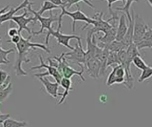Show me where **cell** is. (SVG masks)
<instances>
[{
	"mask_svg": "<svg viewBox=\"0 0 152 127\" xmlns=\"http://www.w3.org/2000/svg\"><path fill=\"white\" fill-rule=\"evenodd\" d=\"M79 2H84V3H86V4H88L92 9L94 8V5L89 0H64V7H65L66 10H67V9L70 8L73 4H78Z\"/></svg>",
	"mask_w": 152,
	"mask_h": 127,
	"instance_id": "24",
	"label": "cell"
},
{
	"mask_svg": "<svg viewBox=\"0 0 152 127\" xmlns=\"http://www.w3.org/2000/svg\"><path fill=\"white\" fill-rule=\"evenodd\" d=\"M9 78H10V76L8 75L7 72L3 71V70L0 69V87H1L4 83H5L6 80H7Z\"/></svg>",
	"mask_w": 152,
	"mask_h": 127,
	"instance_id": "29",
	"label": "cell"
},
{
	"mask_svg": "<svg viewBox=\"0 0 152 127\" xmlns=\"http://www.w3.org/2000/svg\"><path fill=\"white\" fill-rule=\"evenodd\" d=\"M0 40H1V36H0ZM14 52V50L13 49H9V50H4L3 48H1L0 46V58L4 60V61H7V62H10V60L7 58V56L11 53Z\"/></svg>",
	"mask_w": 152,
	"mask_h": 127,
	"instance_id": "28",
	"label": "cell"
},
{
	"mask_svg": "<svg viewBox=\"0 0 152 127\" xmlns=\"http://www.w3.org/2000/svg\"><path fill=\"white\" fill-rule=\"evenodd\" d=\"M126 80V71L122 65H118L112 67V71L110 73L106 85L108 87H111L114 84H122Z\"/></svg>",
	"mask_w": 152,
	"mask_h": 127,
	"instance_id": "11",
	"label": "cell"
},
{
	"mask_svg": "<svg viewBox=\"0 0 152 127\" xmlns=\"http://www.w3.org/2000/svg\"><path fill=\"white\" fill-rule=\"evenodd\" d=\"M132 14L134 16V43L136 45L139 42H141L145 35V34L148 32V30L151 28L147 23L143 20V19L134 12V11H132Z\"/></svg>",
	"mask_w": 152,
	"mask_h": 127,
	"instance_id": "5",
	"label": "cell"
},
{
	"mask_svg": "<svg viewBox=\"0 0 152 127\" xmlns=\"http://www.w3.org/2000/svg\"><path fill=\"white\" fill-rule=\"evenodd\" d=\"M9 63H10V62L4 61V60H3V59L0 58V65H7V64H9Z\"/></svg>",
	"mask_w": 152,
	"mask_h": 127,
	"instance_id": "35",
	"label": "cell"
},
{
	"mask_svg": "<svg viewBox=\"0 0 152 127\" xmlns=\"http://www.w3.org/2000/svg\"><path fill=\"white\" fill-rule=\"evenodd\" d=\"M60 85L64 88V92H63V94L61 95V100L57 103V105H61V104H62V103L65 102L66 98L69 96V92L72 90V82H71V80H70V79L62 78V80H61V81Z\"/></svg>",
	"mask_w": 152,
	"mask_h": 127,
	"instance_id": "16",
	"label": "cell"
},
{
	"mask_svg": "<svg viewBox=\"0 0 152 127\" xmlns=\"http://www.w3.org/2000/svg\"><path fill=\"white\" fill-rule=\"evenodd\" d=\"M105 48H107L109 50L110 52H116L118 53V51H120L121 50L124 49H127L123 43L122 42H118V41H114L111 43H110L109 45H107Z\"/></svg>",
	"mask_w": 152,
	"mask_h": 127,
	"instance_id": "22",
	"label": "cell"
},
{
	"mask_svg": "<svg viewBox=\"0 0 152 127\" xmlns=\"http://www.w3.org/2000/svg\"><path fill=\"white\" fill-rule=\"evenodd\" d=\"M10 8H11V7H10V4H7L6 6H4L2 9H0V16H1L2 14L5 13L7 10H10Z\"/></svg>",
	"mask_w": 152,
	"mask_h": 127,
	"instance_id": "34",
	"label": "cell"
},
{
	"mask_svg": "<svg viewBox=\"0 0 152 127\" xmlns=\"http://www.w3.org/2000/svg\"><path fill=\"white\" fill-rule=\"evenodd\" d=\"M85 66L86 67L87 72L89 76L93 79H99L101 76V70H102V62L100 59L96 57H90L86 59Z\"/></svg>",
	"mask_w": 152,
	"mask_h": 127,
	"instance_id": "12",
	"label": "cell"
},
{
	"mask_svg": "<svg viewBox=\"0 0 152 127\" xmlns=\"http://www.w3.org/2000/svg\"><path fill=\"white\" fill-rule=\"evenodd\" d=\"M42 1H49L51 3H53V4L57 5V6H64V0H42Z\"/></svg>",
	"mask_w": 152,
	"mask_h": 127,
	"instance_id": "32",
	"label": "cell"
},
{
	"mask_svg": "<svg viewBox=\"0 0 152 127\" xmlns=\"http://www.w3.org/2000/svg\"><path fill=\"white\" fill-rule=\"evenodd\" d=\"M20 36H21V34L14 35L13 37H12V38H11V40L6 41V42H12V43H14V44L16 45V44L20 42Z\"/></svg>",
	"mask_w": 152,
	"mask_h": 127,
	"instance_id": "31",
	"label": "cell"
},
{
	"mask_svg": "<svg viewBox=\"0 0 152 127\" xmlns=\"http://www.w3.org/2000/svg\"><path fill=\"white\" fill-rule=\"evenodd\" d=\"M39 80H40V82L42 83V85H43V87L45 88V92L49 95H51L52 97H53V98H57L58 96H61V95L62 94H60L59 92H58V90H59V87H60V84L59 83H57V82H51L47 78H45V77H44V78H37Z\"/></svg>",
	"mask_w": 152,
	"mask_h": 127,
	"instance_id": "13",
	"label": "cell"
},
{
	"mask_svg": "<svg viewBox=\"0 0 152 127\" xmlns=\"http://www.w3.org/2000/svg\"><path fill=\"white\" fill-rule=\"evenodd\" d=\"M151 76H152V67L149 65L146 69H144V70H142V73H141L140 77L138 78V82L142 83V82H143V81H145V80H149Z\"/></svg>",
	"mask_w": 152,
	"mask_h": 127,
	"instance_id": "25",
	"label": "cell"
},
{
	"mask_svg": "<svg viewBox=\"0 0 152 127\" xmlns=\"http://www.w3.org/2000/svg\"><path fill=\"white\" fill-rule=\"evenodd\" d=\"M133 64L134 65V66L140 70H144L146 69L149 65L145 63V61L142 58V56H136L134 59H133Z\"/></svg>",
	"mask_w": 152,
	"mask_h": 127,
	"instance_id": "26",
	"label": "cell"
},
{
	"mask_svg": "<svg viewBox=\"0 0 152 127\" xmlns=\"http://www.w3.org/2000/svg\"><path fill=\"white\" fill-rule=\"evenodd\" d=\"M146 1H147V2L151 5V7H152V0H146Z\"/></svg>",
	"mask_w": 152,
	"mask_h": 127,
	"instance_id": "36",
	"label": "cell"
},
{
	"mask_svg": "<svg viewBox=\"0 0 152 127\" xmlns=\"http://www.w3.org/2000/svg\"><path fill=\"white\" fill-rule=\"evenodd\" d=\"M53 58L58 62L57 70L59 71V72L61 74V76L63 78L71 79L74 75H77L82 80V81L86 80V79H85V77L83 75L85 71H83V70L77 71V70L73 69L72 67H70L69 65L67 62V59L65 58V52H63L60 57H53Z\"/></svg>",
	"mask_w": 152,
	"mask_h": 127,
	"instance_id": "3",
	"label": "cell"
},
{
	"mask_svg": "<svg viewBox=\"0 0 152 127\" xmlns=\"http://www.w3.org/2000/svg\"><path fill=\"white\" fill-rule=\"evenodd\" d=\"M38 58H39V61H40V65H37V66H33L29 69V71H33V70H37V69H41V68H45L47 70V72H43V73H36L34 74V77H37V78H44V77H46V76H52L55 81L57 83H61V80H62V76L61 74L59 72V71L57 70V68L53 67V66H51L49 65H46L44 63V60H43V57L41 55L38 56Z\"/></svg>",
	"mask_w": 152,
	"mask_h": 127,
	"instance_id": "8",
	"label": "cell"
},
{
	"mask_svg": "<svg viewBox=\"0 0 152 127\" xmlns=\"http://www.w3.org/2000/svg\"><path fill=\"white\" fill-rule=\"evenodd\" d=\"M33 4H34V2H31V3L28 5L27 10H28V11H30V12L34 15V17H36V19L40 22L41 27H40V29H39L38 31H37V32H32V35H39V34H43V32L45 31V29H47V31L52 30V29H53V28H52V24H53L54 21H58L59 16H54L53 13V11H50V16L47 17V18H45V17L39 15V14L37 12V11H35V10L32 9V5H33Z\"/></svg>",
	"mask_w": 152,
	"mask_h": 127,
	"instance_id": "4",
	"label": "cell"
},
{
	"mask_svg": "<svg viewBox=\"0 0 152 127\" xmlns=\"http://www.w3.org/2000/svg\"><path fill=\"white\" fill-rule=\"evenodd\" d=\"M61 7L55 5V4H53V3H51V2H49V1H43V5L41 6V8H40L38 11H37V12L39 15L42 16V14H43L45 11H53V10H54V9H61Z\"/></svg>",
	"mask_w": 152,
	"mask_h": 127,
	"instance_id": "20",
	"label": "cell"
},
{
	"mask_svg": "<svg viewBox=\"0 0 152 127\" xmlns=\"http://www.w3.org/2000/svg\"><path fill=\"white\" fill-rule=\"evenodd\" d=\"M120 65L118 57V53L116 52H110L109 57H108V61H107V67L109 66H115Z\"/></svg>",
	"mask_w": 152,
	"mask_h": 127,
	"instance_id": "23",
	"label": "cell"
},
{
	"mask_svg": "<svg viewBox=\"0 0 152 127\" xmlns=\"http://www.w3.org/2000/svg\"><path fill=\"white\" fill-rule=\"evenodd\" d=\"M11 77L0 87V103L4 102L12 93V84L10 82Z\"/></svg>",
	"mask_w": 152,
	"mask_h": 127,
	"instance_id": "17",
	"label": "cell"
},
{
	"mask_svg": "<svg viewBox=\"0 0 152 127\" xmlns=\"http://www.w3.org/2000/svg\"><path fill=\"white\" fill-rule=\"evenodd\" d=\"M7 34H8V36L9 37H13L14 35H17V34H19V32H18V29L16 28V27H11L9 30H8V32H7Z\"/></svg>",
	"mask_w": 152,
	"mask_h": 127,
	"instance_id": "30",
	"label": "cell"
},
{
	"mask_svg": "<svg viewBox=\"0 0 152 127\" xmlns=\"http://www.w3.org/2000/svg\"><path fill=\"white\" fill-rule=\"evenodd\" d=\"M61 12L60 13L59 15V19H58V27L57 29L58 30H61V24H62V18L63 16H69L73 22H72V32H75L76 31V22L77 21H84L86 22V25L82 27V30H85L87 28V27H89L90 25H93L94 24V19L92 18H89L87 17L79 8L78 4H77V10L75 11H69L66 10V8L64 6H61Z\"/></svg>",
	"mask_w": 152,
	"mask_h": 127,
	"instance_id": "2",
	"label": "cell"
},
{
	"mask_svg": "<svg viewBox=\"0 0 152 127\" xmlns=\"http://www.w3.org/2000/svg\"><path fill=\"white\" fill-rule=\"evenodd\" d=\"M89 1L91 2L92 0H89ZM106 1L108 2V8H109L110 13V15H111V17L109 19V20H110V21H112V20L117 21L118 19V17L117 13L114 12V11L112 10V4L115 3V2H117V1H122L123 3H126V0H106Z\"/></svg>",
	"mask_w": 152,
	"mask_h": 127,
	"instance_id": "27",
	"label": "cell"
},
{
	"mask_svg": "<svg viewBox=\"0 0 152 127\" xmlns=\"http://www.w3.org/2000/svg\"><path fill=\"white\" fill-rule=\"evenodd\" d=\"M28 10L27 8L24 10V12L20 15V16H13L11 20H12L13 22H15L18 25V32L19 34H21V32L23 30H26L29 35L32 34V30L28 27V24L29 23H37V19H36V17H29V18H26V15L28 13Z\"/></svg>",
	"mask_w": 152,
	"mask_h": 127,
	"instance_id": "10",
	"label": "cell"
},
{
	"mask_svg": "<svg viewBox=\"0 0 152 127\" xmlns=\"http://www.w3.org/2000/svg\"><path fill=\"white\" fill-rule=\"evenodd\" d=\"M126 15L122 14L119 19H118V25L117 27V36H116V41L122 42L124 39L127 30H128V25L126 22Z\"/></svg>",
	"mask_w": 152,
	"mask_h": 127,
	"instance_id": "15",
	"label": "cell"
},
{
	"mask_svg": "<svg viewBox=\"0 0 152 127\" xmlns=\"http://www.w3.org/2000/svg\"><path fill=\"white\" fill-rule=\"evenodd\" d=\"M50 36H53L54 38H56L57 40V42L59 45H62L71 50H73L75 48L72 47L70 44H69V41L71 39H76L77 41H81V37L78 36V35H75V34H64L61 32V30H56L54 31L53 29L50 30V31H47V34H46V37H45V45H48L49 44V37Z\"/></svg>",
	"mask_w": 152,
	"mask_h": 127,
	"instance_id": "6",
	"label": "cell"
},
{
	"mask_svg": "<svg viewBox=\"0 0 152 127\" xmlns=\"http://www.w3.org/2000/svg\"><path fill=\"white\" fill-rule=\"evenodd\" d=\"M134 2H138V0H126V3H125V5L124 6H118V7H116L115 10L116 11H124L125 14L126 15L127 17V19L128 21L132 20V15L130 13V7L131 5L133 4V3Z\"/></svg>",
	"mask_w": 152,
	"mask_h": 127,
	"instance_id": "19",
	"label": "cell"
},
{
	"mask_svg": "<svg viewBox=\"0 0 152 127\" xmlns=\"http://www.w3.org/2000/svg\"><path fill=\"white\" fill-rule=\"evenodd\" d=\"M30 3H31L30 0H23V2L20 3L19 5H17V6H15V7H11L10 10H9L7 12L2 14V15L0 16V26H1L3 23H4L5 21L11 20V19L14 16V14H15L18 11H20V10H21V9H24V8H27L28 5Z\"/></svg>",
	"mask_w": 152,
	"mask_h": 127,
	"instance_id": "14",
	"label": "cell"
},
{
	"mask_svg": "<svg viewBox=\"0 0 152 127\" xmlns=\"http://www.w3.org/2000/svg\"><path fill=\"white\" fill-rule=\"evenodd\" d=\"M65 58L67 60H70L74 63H77L81 67V70L85 71V65L86 62V52L83 49L81 41H77L73 50H71L70 52H65Z\"/></svg>",
	"mask_w": 152,
	"mask_h": 127,
	"instance_id": "7",
	"label": "cell"
},
{
	"mask_svg": "<svg viewBox=\"0 0 152 127\" xmlns=\"http://www.w3.org/2000/svg\"><path fill=\"white\" fill-rule=\"evenodd\" d=\"M10 114H1L0 113V126L3 125V123L6 120V119H8V118H10Z\"/></svg>",
	"mask_w": 152,
	"mask_h": 127,
	"instance_id": "33",
	"label": "cell"
},
{
	"mask_svg": "<svg viewBox=\"0 0 152 127\" xmlns=\"http://www.w3.org/2000/svg\"><path fill=\"white\" fill-rule=\"evenodd\" d=\"M32 34L28 36V39H25L22 37V35L20 36V42L15 45L16 46V50L18 52L17 55V58L15 61V64L13 65V69L15 71V74L18 77H21V76H27V72L22 69L21 65L23 63H29L30 59L28 58V54L29 53V51L31 50H36L37 48L38 49H42L43 50H45L46 53H51V50L44 44L41 43H35V42H30V39L32 38Z\"/></svg>",
	"mask_w": 152,
	"mask_h": 127,
	"instance_id": "1",
	"label": "cell"
},
{
	"mask_svg": "<svg viewBox=\"0 0 152 127\" xmlns=\"http://www.w3.org/2000/svg\"><path fill=\"white\" fill-rule=\"evenodd\" d=\"M104 13L103 12H97L94 15H93L92 19H94V24L92 25V29L94 31V34H97L99 32L102 33V34H106L108 31H110L114 25H116L117 21L113 20V23L111 24L109 19L104 20L103 18Z\"/></svg>",
	"mask_w": 152,
	"mask_h": 127,
	"instance_id": "9",
	"label": "cell"
},
{
	"mask_svg": "<svg viewBox=\"0 0 152 127\" xmlns=\"http://www.w3.org/2000/svg\"><path fill=\"white\" fill-rule=\"evenodd\" d=\"M138 50H142V49H152V28H150L148 32L145 34L142 41L136 44Z\"/></svg>",
	"mask_w": 152,
	"mask_h": 127,
	"instance_id": "18",
	"label": "cell"
},
{
	"mask_svg": "<svg viewBox=\"0 0 152 127\" xmlns=\"http://www.w3.org/2000/svg\"><path fill=\"white\" fill-rule=\"evenodd\" d=\"M28 126V123L25 121H18V120H14V119H11L8 118L6 119L2 127H27Z\"/></svg>",
	"mask_w": 152,
	"mask_h": 127,
	"instance_id": "21",
	"label": "cell"
}]
</instances>
